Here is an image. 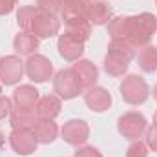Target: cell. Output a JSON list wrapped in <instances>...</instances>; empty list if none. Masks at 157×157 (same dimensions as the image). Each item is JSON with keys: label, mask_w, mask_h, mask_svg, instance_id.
Instances as JSON below:
<instances>
[{"label": "cell", "mask_w": 157, "mask_h": 157, "mask_svg": "<svg viewBox=\"0 0 157 157\" xmlns=\"http://www.w3.org/2000/svg\"><path fill=\"white\" fill-rule=\"evenodd\" d=\"M157 31V17L152 13H141L137 17H132V24H130V35L128 40L137 48H144L150 44L152 37Z\"/></svg>", "instance_id": "cell-1"}, {"label": "cell", "mask_w": 157, "mask_h": 157, "mask_svg": "<svg viewBox=\"0 0 157 157\" xmlns=\"http://www.w3.org/2000/svg\"><path fill=\"white\" fill-rule=\"evenodd\" d=\"M53 93L64 101L75 99L80 93H84V88L78 80L77 73L73 71V68H64L60 71L55 73L53 77Z\"/></svg>", "instance_id": "cell-2"}, {"label": "cell", "mask_w": 157, "mask_h": 157, "mask_svg": "<svg viewBox=\"0 0 157 157\" xmlns=\"http://www.w3.org/2000/svg\"><path fill=\"white\" fill-rule=\"evenodd\" d=\"M121 97L124 99V102L132 104V106H139L144 104L150 97V86L146 84V80L141 75H128L122 78L121 86Z\"/></svg>", "instance_id": "cell-3"}, {"label": "cell", "mask_w": 157, "mask_h": 157, "mask_svg": "<svg viewBox=\"0 0 157 157\" xmlns=\"http://www.w3.org/2000/svg\"><path fill=\"white\" fill-rule=\"evenodd\" d=\"M146 128H148V121L139 112H128V113L121 115L117 121L119 133L124 139H130V141H137L139 137H143Z\"/></svg>", "instance_id": "cell-4"}, {"label": "cell", "mask_w": 157, "mask_h": 157, "mask_svg": "<svg viewBox=\"0 0 157 157\" xmlns=\"http://www.w3.org/2000/svg\"><path fill=\"white\" fill-rule=\"evenodd\" d=\"M26 75L39 84L48 82L49 78H53V62L40 53H33L26 60Z\"/></svg>", "instance_id": "cell-5"}, {"label": "cell", "mask_w": 157, "mask_h": 157, "mask_svg": "<svg viewBox=\"0 0 157 157\" xmlns=\"http://www.w3.org/2000/svg\"><path fill=\"white\" fill-rule=\"evenodd\" d=\"M26 73V62L18 55H7L0 59V82L2 86L17 84Z\"/></svg>", "instance_id": "cell-6"}, {"label": "cell", "mask_w": 157, "mask_h": 157, "mask_svg": "<svg viewBox=\"0 0 157 157\" xmlns=\"http://www.w3.org/2000/svg\"><path fill=\"white\" fill-rule=\"evenodd\" d=\"M9 144H11L15 154H18V155H31L37 150L39 141H37L35 133L31 132V128H15L9 133Z\"/></svg>", "instance_id": "cell-7"}, {"label": "cell", "mask_w": 157, "mask_h": 157, "mask_svg": "<svg viewBox=\"0 0 157 157\" xmlns=\"http://www.w3.org/2000/svg\"><path fill=\"white\" fill-rule=\"evenodd\" d=\"M60 137L71 146H82L90 137V126L82 119H71L60 128Z\"/></svg>", "instance_id": "cell-8"}, {"label": "cell", "mask_w": 157, "mask_h": 157, "mask_svg": "<svg viewBox=\"0 0 157 157\" xmlns=\"http://www.w3.org/2000/svg\"><path fill=\"white\" fill-rule=\"evenodd\" d=\"M59 55L66 60V62H77L80 60L82 53H84V40H80L78 37L71 35V33H64L59 37Z\"/></svg>", "instance_id": "cell-9"}, {"label": "cell", "mask_w": 157, "mask_h": 157, "mask_svg": "<svg viewBox=\"0 0 157 157\" xmlns=\"http://www.w3.org/2000/svg\"><path fill=\"white\" fill-rule=\"evenodd\" d=\"M84 102H86V106H88L91 112L102 113V112H106V110L112 108L113 99H112V93H110L106 88H102V86H93V88H90V90L84 91Z\"/></svg>", "instance_id": "cell-10"}, {"label": "cell", "mask_w": 157, "mask_h": 157, "mask_svg": "<svg viewBox=\"0 0 157 157\" xmlns=\"http://www.w3.org/2000/svg\"><path fill=\"white\" fill-rule=\"evenodd\" d=\"M60 29V20L57 18V15H49V13H42L39 11V15L33 20L31 26V33H35L39 39H49L53 35H57Z\"/></svg>", "instance_id": "cell-11"}, {"label": "cell", "mask_w": 157, "mask_h": 157, "mask_svg": "<svg viewBox=\"0 0 157 157\" xmlns=\"http://www.w3.org/2000/svg\"><path fill=\"white\" fill-rule=\"evenodd\" d=\"M39 99H40L39 90H37L35 86H31V84H22V86H18V88L13 91L11 102H13V108L35 112Z\"/></svg>", "instance_id": "cell-12"}, {"label": "cell", "mask_w": 157, "mask_h": 157, "mask_svg": "<svg viewBox=\"0 0 157 157\" xmlns=\"http://www.w3.org/2000/svg\"><path fill=\"white\" fill-rule=\"evenodd\" d=\"M31 132L35 133L39 144H51L59 135V126L53 119H37Z\"/></svg>", "instance_id": "cell-13"}, {"label": "cell", "mask_w": 157, "mask_h": 157, "mask_svg": "<svg viewBox=\"0 0 157 157\" xmlns=\"http://www.w3.org/2000/svg\"><path fill=\"white\" fill-rule=\"evenodd\" d=\"M73 71L77 73L78 80H80V84H82V88H84V91L86 90H90V88H93L95 84H97V78H99V68L91 62V60H77V62H73Z\"/></svg>", "instance_id": "cell-14"}, {"label": "cell", "mask_w": 157, "mask_h": 157, "mask_svg": "<svg viewBox=\"0 0 157 157\" xmlns=\"http://www.w3.org/2000/svg\"><path fill=\"white\" fill-rule=\"evenodd\" d=\"M60 106H62V99L57 95H44L40 97L35 108V113L39 119H53L60 113Z\"/></svg>", "instance_id": "cell-15"}, {"label": "cell", "mask_w": 157, "mask_h": 157, "mask_svg": "<svg viewBox=\"0 0 157 157\" xmlns=\"http://www.w3.org/2000/svg\"><path fill=\"white\" fill-rule=\"evenodd\" d=\"M86 18L90 20V24L93 26H104L108 24L113 17H112V7L110 4L99 0V2H91L90 7H88V13H86Z\"/></svg>", "instance_id": "cell-16"}, {"label": "cell", "mask_w": 157, "mask_h": 157, "mask_svg": "<svg viewBox=\"0 0 157 157\" xmlns=\"http://www.w3.org/2000/svg\"><path fill=\"white\" fill-rule=\"evenodd\" d=\"M13 48L17 51V55H33L39 49V37L28 29H22L15 40H13Z\"/></svg>", "instance_id": "cell-17"}, {"label": "cell", "mask_w": 157, "mask_h": 157, "mask_svg": "<svg viewBox=\"0 0 157 157\" xmlns=\"http://www.w3.org/2000/svg\"><path fill=\"white\" fill-rule=\"evenodd\" d=\"M90 4H91V0H62V9H60L62 20L68 22V20H75V18H84Z\"/></svg>", "instance_id": "cell-18"}, {"label": "cell", "mask_w": 157, "mask_h": 157, "mask_svg": "<svg viewBox=\"0 0 157 157\" xmlns=\"http://www.w3.org/2000/svg\"><path fill=\"white\" fill-rule=\"evenodd\" d=\"M137 64L144 73L157 71V48L155 46H144L137 53Z\"/></svg>", "instance_id": "cell-19"}, {"label": "cell", "mask_w": 157, "mask_h": 157, "mask_svg": "<svg viewBox=\"0 0 157 157\" xmlns=\"http://www.w3.org/2000/svg\"><path fill=\"white\" fill-rule=\"evenodd\" d=\"M37 113L29 112V110H20V108H13L9 113V124L11 128H31L37 121Z\"/></svg>", "instance_id": "cell-20"}, {"label": "cell", "mask_w": 157, "mask_h": 157, "mask_svg": "<svg viewBox=\"0 0 157 157\" xmlns=\"http://www.w3.org/2000/svg\"><path fill=\"white\" fill-rule=\"evenodd\" d=\"M108 51L110 53H115V55L122 57V59H126L128 62L137 57V48L128 39H112L110 46H108Z\"/></svg>", "instance_id": "cell-21"}, {"label": "cell", "mask_w": 157, "mask_h": 157, "mask_svg": "<svg viewBox=\"0 0 157 157\" xmlns=\"http://www.w3.org/2000/svg\"><path fill=\"white\" fill-rule=\"evenodd\" d=\"M128 66H130L128 60L115 55V53L108 51V55L104 57V71L108 75H112V77H122L128 71Z\"/></svg>", "instance_id": "cell-22"}, {"label": "cell", "mask_w": 157, "mask_h": 157, "mask_svg": "<svg viewBox=\"0 0 157 157\" xmlns=\"http://www.w3.org/2000/svg\"><path fill=\"white\" fill-rule=\"evenodd\" d=\"M132 17H117L108 22V33L112 39H128Z\"/></svg>", "instance_id": "cell-23"}, {"label": "cell", "mask_w": 157, "mask_h": 157, "mask_svg": "<svg viewBox=\"0 0 157 157\" xmlns=\"http://www.w3.org/2000/svg\"><path fill=\"white\" fill-rule=\"evenodd\" d=\"M64 24H66V31L68 33L78 37V39L84 40V42L90 39V35H91V24H90V20L86 17L84 18H75V20H68Z\"/></svg>", "instance_id": "cell-24"}, {"label": "cell", "mask_w": 157, "mask_h": 157, "mask_svg": "<svg viewBox=\"0 0 157 157\" xmlns=\"http://www.w3.org/2000/svg\"><path fill=\"white\" fill-rule=\"evenodd\" d=\"M37 15H39V7L37 6H22L17 11V22H18L20 29H28L29 31Z\"/></svg>", "instance_id": "cell-25"}, {"label": "cell", "mask_w": 157, "mask_h": 157, "mask_svg": "<svg viewBox=\"0 0 157 157\" xmlns=\"http://www.w3.org/2000/svg\"><path fill=\"white\" fill-rule=\"evenodd\" d=\"M37 7L42 13L59 15L62 9V0H37Z\"/></svg>", "instance_id": "cell-26"}, {"label": "cell", "mask_w": 157, "mask_h": 157, "mask_svg": "<svg viewBox=\"0 0 157 157\" xmlns=\"http://www.w3.org/2000/svg\"><path fill=\"white\" fill-rule=\"evenodd\" d=\"M126 157H148V146H146V143H143V141H133L130 146H128V150H126Z\"/></svg>", "instance_id": "cell-27"}, {"label": "cell", "mask_w": 157, "mask_h": 157, "mask_svg": "<svg viewBox=\"0 0 157 157\" xmlns=\"http://www.w3.org/2000/svg\"><path fill=\"white\" fill-rule=\"evenodd\" d=\"M144 137H146V146H148V150H152V152H157V124L154 122L152 126H148L146 128V132H144Z\"/></svg>", "instance_id": "cell-28"}, {"label": "cell", "mask_w": 157, "mask_h": 157, "mask_svg": "<svg viewBox=\"0 0 157 157\" xmlns=\"http://www.w3.org/2000/svg\"><path fill=\"white\" fill-rule=\"evenodd\" d=\"M73 157H102V154L97 150V148H93V146H78L77 152H75V155Z\"/></svg>", "instance_id": "cell-29"}, {"label": "cell", "mask_w": 157, "mask_h": 157, "mask_svg": "<svg viewBox=\"0 0 157 157\" xmlns=\"http://www.w3.org/2000/svg\"><path fill=\"white\" fill-rule=\"evenodd\" d=\"M11 110H13V102H11V99L0 95V121L6 119V117H9Z\"/></svg>", "instance_id": "cell-30"}, {"label": "cell", "mask_w": 157, "mask_h": 157, "mask_svg": "<svg viewBox=\"0 0 157 157\" xmlns=\"http://www.w3.org/2000/svg\"><path fill=\"white\" fill-rule=\"evenodd\" d=\"M15 6H17V0H0V17L11 13Z\"/></svg>", "instance_id": "cell-31"}, {"label": "cell", "mask_w": 157, "mask_h": 157, "mask_svg": "<svg viewBox=\"0 0 157 157\" xmlns=\"http://www.w3.org/2000/svg\"><path fill=\"white\" fill-rule=\"evenodd\" d=\"M4 143H6V137H4V133L0 132V146H4Z\"/></svg>", "instance_id": "cell-32"}, {"label": "cell", "mask_w": 157, "mask_h": 157, "mask_svg": "<svg viewBox=\"0 0 157 157\" xmlns=\"http://www.w3.org/2000/svg\"><path fill=\"white\" fill-rule=\"evenodd\" d=\"M152 93H154V99L157 101V84H155V88H154V91H152Z\"/></svg>", "instance_id": "cell-33"}, {"label": "cell", "mask_w": 157, "mask_h": 157, "mask_svg": "<svg viewBox=\"0 0 157 157\" xmlns=\"http://www.w3.org/2000/svg\"><path fill=\"white\" fill-rule=\"evenodd\" d=\"M154 122L157 124V112H155V115H154Z\"/></svg>", "instance_id": "cell-34"}, {"label": "cell", "mask_w": 157, "mask_h": 157, "mask_svg": "<svg viewBox=\"0 0 157 157\" xmlns=\"http://www.w3.org/2000/svg\"><path fill=\"white\" fill-rule=\"evenodd\" d=\"M0 93H2V82H0Z\"/></svg>", "instance_id": "cell-35"}, {"label": "cell", "mask_w": 157, "mask_h": 157, "mask_svg": "<svg viewBox=\"0 0 157 157\" xmlns=\"http://www.w3.org/2000/svg\"><path fill=\"white\" fill-rule=\"evenodd\" d=\"M155 2H157V0H155Z\"/></svg>", "instance_id": "cell-36"}]
</instances>
